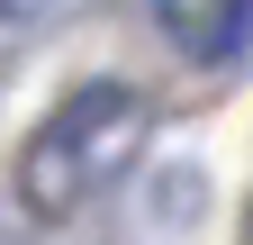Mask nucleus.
I'll use <instances>...</instances> for the list:
<instances>
[{
    "label": "nucleus",
    "mask_w": 253,
    "mask_h": 245,
    "mask_svg": "<svg viewBox=\"0 0 253 245\" xmlns=\"http://www.w3.org/2000/svg\"><path fill=\"white\" fill-rule=\"evenodd\" d=\"M145 145V91L126 82H82L73 100L45 109V127L27 136L18 155V200L37 209V218H73L90 191H109V182L136 164Z\"/></svg>",
    "instance_id": "nucleus-1"
},
{
    "label": "nucleus",
    "mask_w": 253,
    "mask_h": 245,
    "mask_svg": "<svg viewBox=\"0 0 253 245\" xmlns=\"http://www.w3.org/2000/svg\"><path fill=\"white\" fill-rule=\"evenodd\" d=\"M37 9H54V0H0V18H37Z\"/></svg>",
    "instance_id": "nucleus-2"
}]
</instances>
